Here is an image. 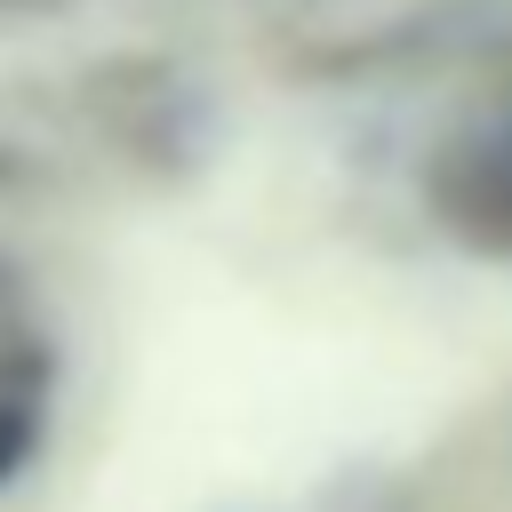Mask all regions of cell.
Returning <instances> with one entry per match:
<instances>
[{"label": "cell", "mask_w": 512, "mask_h": 512, "mask_svg": "<svg viewBox=\"0 0 512 512\" xmlns=\"http://www.w3.org/2000/svg\"><path fill=\"white\" fill-rule=\"evenodd\" d=\"M40 448V392H0V480L24 472V456Z\"/></svg>", "instance_id": "1"}]
</instances>
